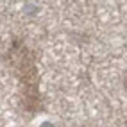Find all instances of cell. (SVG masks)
Returning a JSON list of instances; mask_svg holds the SVG:
<instances>
[{"mask_svg":"<svg viewBox=\"0 0 127 127\" xmlns=\"http://www.w3.org/2000/svg\"><path fill=\"white\" fill-rule=\"evenodd\" d=\"M5 59L20 86V106L27 113H39L43 109L39 93V72L36 64V54L25 41L14 38L5 52Z\"/></svg>","mask_w":127,"mask_h":127,"instance_id":"6da1fadb","label":"cell"},{"mask_svg":"<svg viewBox=\"0 0 127 127\" xmlns=\"http://www.w3.org/2000/svg\"><path fill=\"white\" fill-rule=\"evenodd\" d=\"M125 127H127V124H125Z\"/></svg>","mask_w":127,"mask_h":127,"instance_id":"7a4b0ae2","label":"cell"}]
</instances>
